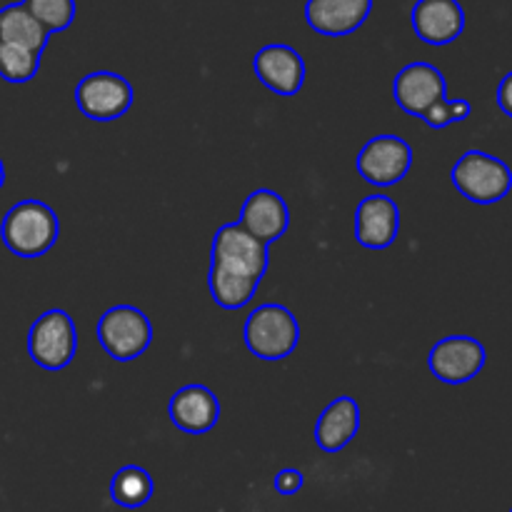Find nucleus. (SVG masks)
<instances>
[{"label":"nucleus","mask_w":512,"mask_h":512,"mask_svg":"<svg viewBox=\"0 0 512 512\" xmlns=\"http://www.w3.org/2000/svg\"><path fill=\"white\" fill-rule=\"evenodd\" d=\"M58 235V215L40 200H20L0 223V238L5 248L18 258H40L53 248Z\"/></svg>","instance_id":"obj_1"},{"label":"nucleus","mask_w":512,"mask_h":512,"mask_svg":"<svg viewBox=\"0 0 512 512\" xmlns=\"http://www.w3.org/2000/svg\"><path fill=\"white\" fill-rule=\"evenodd\" d=\"M245 348L260 360H283L298 348L300 325L285 305L265 303L248 315L243 325Z\"/></svg>","instance_id":"obj_2"},{"label":"nucleus","mask_w":512,"mask_h":512,"mask_svg":"<svg viewBox=\"0 0 512 512\" xmlns=\"http://www.w3.org/2000/svg\"><path fill=\"white\" fill-rule=\"evenodd\" d=\"M450 180L463 198L478 205H493L508 198L512 190V170L485 150H468L455 163Z\"/></svg>","instance_id":"obj_3"},{"label":"nucleus","mask_w":512,"mask_h":512,"mask_svg":"<svg viewBox=\"0 0 512 512\" xmlns=\"http://www.w3.org/2000/svg\"><path fill=\"white\" fill-rule=\"evenodd\" d=\"M98 340L105 353L118 363L140 358L150 348L153 325L148 315L135 305H115L98 320Z\"/></svg>","instance_id":"obj_4"},{"label":"nucleus","mask_w":512,"mask_h":512,"mask_svg":"<svg viewBox=\"0 0 512 512\" xmlns=\"http://www.w3.org/2000/svg\"><path fill=\"white\" fill-rule=\"evenodd\" d=\"M78 353V330L65 310H45L28 333V355L43 370H63Z\"/></svg>","instance_id":"obj_5"},{"label":"nucleus","mask_w":512,"mask_h":512,"mask_svg":"<svg viewBox=\"0 0 512 512\" xmlns=\"http://www.w3.org/2000/svg\"><path fill=\"white\" fill-rule=\"evenodd\" d=\"M133 85L120 73L110 70H95L88 73L75 88V105L80 113L98 123L123 118L133 105Z\"/></svg>","instance_id":"obj_6"},{"label":"nucleus","mask_w":512,"mask_h":512,"mask_svg":"<svg viewBox=\"0 0 512 512\" xmlns=\"http://www.w3.org/2000/svg\"><path fill=\"white\" fill-rule=\"evenodd\" d=\"M210 268L240 275V278L263 280L268 270V245L245 233L238 223H228L218 228L213 238V263Z\"/></svg>","instance_id":"obj_7"},{"label":"nucleus","mask_w":512,"mask_h":512,"mask_svg":"<svg viewBox=\"0 0 512 512\" xmlns=\"http://www.w3.org/2000/svg\"><path fill=\"white\" fill-rule=\"evenodd\" d=\"M485 360L488 353L480 340L470 335H450L433 345L428 353V368L440 383L463 385L485 368Z\"/></svg>","instance_id":"obj_8"},{"label":"nucleus","mask_w":512,"mask_h":512,"mask_svg":"<svg viewBox=\"0 0 512 512\" xmlns=\"http://www.w3.org/2000/svg\"><path fill=\"white\" fill-rule=\"evenodd\" d=\"M413 165V148L398 135H378L368 140L358 155V173L370 185L390 188L408 175Z\"/></svg>","instance_id":"obj_9"},{"label":"nucleus","mask_w":512,"mask_h":512,"mask_svg":"<svg viewBox=\"0 0 512 512\" xmlns=\"http://www.w3.org/2000/svg\"><path fill=\"white\" fill-rule=\"evenodd\" d=\"M393 95L400 110L408 115H423L430 105L448 98V80L433 63H408L393 80Z\"/></svg>","instance_id":"obj_10"},{"label":"nucleus","mask_w":512,"mask_h":512,"mask_svg":"<svg viewBox=\"0 0 512 512\" xmlns=\"http://www.w3.org/2000/svg\"><path fill=\"white\" fill-rule=\"evenodd\" d=\"M253 70L260 83L278 95H298L305 85V60L285 43H270L253 58Z\"/></svg>","instance_id":"obj_11"},{"label":"nucleus","mask_w":512,"mask_h":512,"mask_svg":"<svg viewBox=\"0 0 512 512\" xmlns=\"http://www.w3.org/2000/svg\"><path fill=\"white\" fill-rule=\"evenodd\" d=\"M240 228L253 235L263 245L275 243L285 235L290 225L288 203L280 193L268 188L253 190L245 198L243 210H240Z\"/></svg>","instance_id":"obj_12"},{"label":"nucleus","mask_w":512,"mask_h":512,"mask_svg":"<svg viewBox=\"0 0 512 512\" xmlns=\"http://www.w3.org/2000/svg\"><path fill=\"white\" fill-rule=\"evenodd\" d=\"M415 35L428 45H450L463 35L465 10L460 0H418L410 10Z\"/></svg>","instance_id":"obj_13"},{"label":"nucleus","mask_w":512,"mask_h":512,"mask_svg":"<svg viewBox=\"0 0 512 512\" xmlns=\"http://www.w3.org/2000/svg\"><path fill=\"white\" fill-rule=\"evenodd\" d=\"M400 233V208L388 195H368L355 213V238L368 250H385Z\"/></svg>","instance_id":"obj_14"},{"label":"nucleus","mask_w":512,"mask_h":512,"mask_svg":"<svg viewBox=\"0 0 512 512\" xmlns=\"http://www.w3.org/2000/svg\"><path fill=\"white\" fill-rule=\"evenodd\" d=\"M168 418L183 433L203 435L218 425L220 403L205 385H185L170 398Z\"/></svg>","instance_id":"obj_15"},{"label":"nucleus","mask_w":512,"mask_h":512,"mask_svg":"<svg viewBox=\"0 0 512 512\" xmlns=\"http://www.w3.org/2000/svg\"><path fill=\"white\" fill-rule=\"evenodd\" d=\"M373 0H308L305 23L320 35L340 38L363 28L370 18Z\"/></svg>","instance_id":"obj_16"},{"label":"nucleus","mask_w":512,"mask_h":512,"mask_svg":"<svg viewBox=\"0 0 512 512\" xmlns=\"http://www.w3.org/2000/svg\"><path fill=\"white\" fill-rule=\"evenodd\" d=\"M360 430V405L353 398L333 400L328 408L320 413L315 425V443L323 453H340L345 445L353 443Z\"/></svg>","instance_id":"obj_17"},{"label":"nucleus","mask_w":512,"mask_h":512,"mask_svg":"<svg viewBox=\"0 0 512 512\" xmlns=\"http://www.w3.org/2000/svg\"><path fill=\"white\" fill-rule=\"evenodd\" d=\"M50 33L30 15L23 3H10L0 8V43L23 45L43 55Z\"/></svg>","instance_id":"obj_18"},{"label":"nucleus","mask_w":512,"mask_h":512,"mask_svg":"<svg viewBox=\"0 0 512 512\" xmlns=\"http://www.w3.org/2000/svg\"><path fill=\"white\" fill-rule=\"evenodd\" d=\"M153 478L140 465H125L110 480V500L125 510H138L153 498Z\"/></svg>","instance_id":"obj_19"},{"label":"nucleus","mask_w":512,"mask_h":512,"mask_svg":"<svg viewBox=\"0 0 512 512\" xmlns=\"http://www.w3.org/2000/svg\"><path fill=\"white\" fill-rule=\"evenodd\" d=\"M258 280L240 278V275L225 273V270L210 268L208 273V288L215 303L223 310H240L255 298L258 293Z\"/></svg>","instance_id":"obj_20"},{"label":"nucleus","mask_w":512,"mask_h":512,"mask_svg":"<svg viewBox=\"0 0 512 512\" xmlns=\"http://www.w3.org/2000/svg\"><path fill=\"white\" fill-rule=\"evenodd\" d=\"M40 53L23 48V45L0 43V78L8 83H28L38 75Z\"/></svg>","instance_id":"obj_21"},{"label":"nucleus","mask_w":512,"mask_h":512,"mask_svg":"<svg viewBox=\"0 0 512 512\" xmlns=\"http://www.w3.org/2000/svg\"><path fill=\"white\" fill-rule=\"evenodd\" d=\"M48 33H63L75 20V0H20Z\"/></svg>","instance_id":"obj_22"},{"label":"nucleus","mask_w":512,"mask_h":512,"mask_svg":"<svg viewBox=\"0 0 512 512\" xmlns=\"http://www.w3.org/2000/svg\"><path fill=\"white\" fill-rule=\"evenodd\" d=\"M470 115H473V105H470L468 100L443 98V100H438L435 105H430V108L425 110L420 118H423L425 125H430V128L443 130L453 123H463V120H468Z\"/></svg>","instance_id":"obj_23"},{"label":"nucleus","mask_w":512,"mask_h":512,"mask_svg":"<svg viewBox=\"0 0 512 512\" xmlns=\"http://www.w3.org/2000/svg\"><path fill=\"white\" fill-rule=\"evenodd\" d=\"M303 483H305V478H303V473H300V470H295V468H285V470H280L278 475H275V490H278L280 495H295V493H300V490H303Z\"/></svg>","instance_id":"obj_24"},{"label":"nucleus","mask_w":512,"mask_h":512,"mask_svg":"<svg viewBox=\"0 0 512 512\" xmlns=\"http://www.w3.org/2000/svg\"><path fill=\"white\" fill-rule=\"evenodd\" d=\"M495 98H498V108L503 110L508 118H512V70L500 80L498 95H495Z\"/></svg>","instance_id":"obj_25"},{"label":"nucleus","mask_w":512,"mask_h":512,"mask_svg":"<svg viewBox=\"0 0 512 512\" xmlns=\"http://www.w3.org/2000/svg\"><path fill=\"white\" fill-rule=\"evenodd\" d=\"M5 185V168H3V160H0V188Z\"/></svg>","instance_id":"obj_26"},{"label":"nucleus","mask_w":512,"mask_h":512,"mask_svg":"<svg viewBox=\"0 0 512 512\" xmlns=\"http://www.w3.org/2000/svg\"><path fill=\"white\" fill-rule=\"evenodd\" d=\"M510 512H512V510H510Z\"/></svg>","instance_id":"obj_27"}]
</instances>
